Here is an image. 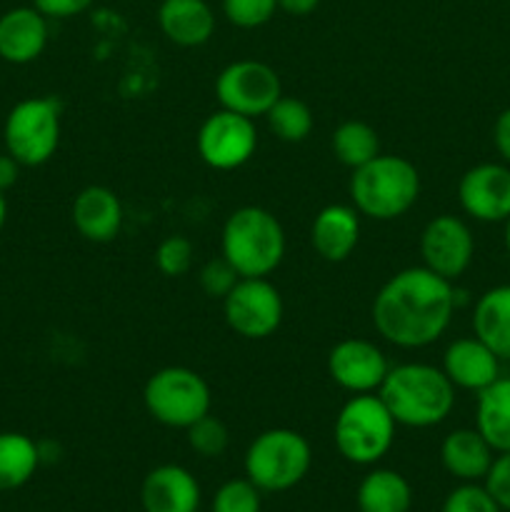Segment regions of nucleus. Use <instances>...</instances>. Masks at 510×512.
Masks as SVG:
<instances>
[{"label": "nucleus", "instance_id": "obj_18", "mask_svg": "<svg viewBox=\"0 0 510 512\" xmlns=\"http://www.w3.org/2000/svg\"><path fill=\"white\" fill-rule=\"evenodd\" d=\"M48 45V18L33 5H20L0 15V58L10 65H28Z\"/></svg>", "mask_w": 510, "mask_h": 512}, {"label": "nucleus", "instance_id": "obj_36", "mask_svg": "<svg viewBox=\"0 0 510 512\" xmlns=\"http://www.w3.org/2000/svg\"><path fill=\"white\" fill-rule=\"evenodd\" d=\"M493 145L495 150H498L500 160H503L505 165H510V108H505L503 113L495 118Z\"/></svg>", "mask_w": 510, "mask_h": 512}, {"label": "nucleus", "instance_id": "obj_8", "mask_svg": "<svg viewBox=\"0 0 510 512\" xmlns=\"http://www.w3.org/2000/svg\"><path fill=\"white\" fill-rule=\"evenodd\" d=\"M60 103L48 95L25 98L10 108L3 125L5 153L13 155L23 168L45 165L60 145Z\"/></svg>", "mask_w": 510, "mask_h": 512}, {"label": "nucleus", "instance_id": "obj_19", "mask_svg": "<svg viewBox=\"0 0 510 512\" xmlns=\"http://www.w3.org/2000/svg\"><path fill=\"white\" fill-rule=\"evenodd\" d=\"M360 243V213L353 205H325L310 225V245L328 263H343Z\"/></svg>", "mask_w": 510, "mask_h": 512}, {"label": "nucleus", "instance_id": "obj_10", "mask_svg": "<svg viewBox=\"0 0 510 512\" xmlns=\"http://www.w3.org/2000/svg\"><path fill=\"white\" fill-rule=\"evenodd\" d=\"M223 315L240 338L265 340L278 333L283 323V295L268 278H240L223 298Z\"/></svg>", "mask_w": 510, "mask_h": 512}, {"label": "nucleus", "instance_id": "obj_32", "mask_svg": "<svg viewBox=\"0 0 510 512\" xmlns=\"http://www.w3.org/2000/svg\"><path fill=\"white\" fill-rule=\"evenodd\" d=\"M440 512H503L485 485L463 483L453 488L445 498Z\"/></svg>", "mask_w": 510, "mask_h": 512}, {"label": "nucleus", "instance_id": "obj_33", "mask_svg": "<svg viewBox=\"0 0 510 512\" xmlns=\"http://www.w3.org/2000/svg\"><path fill=\"white\" fill-rule=\"evenodd\" d=\"M238 280H240V275L235 273V268L223 258V255H220V258L208 260V263H205L198 273L200 290H203V293L213 300H223L225 295L235 288V283H238Z\"/></svg>", "mask_w": 510, "mask_h": 512}, {"label": "nucleus", "instance_id": "obj_7", "mask_svg": "<svg viewBox=\"0 0 510 512\" xmlns=\"http://www.w3.org/2000/svg\"><path fill=\"white\" fill-rule=\"evenodd\" d=\"M143 403L150 418L165 428L188 430L210 413L213 393L208 380L185 365L155 370L143 388Z\"/></svg>", "mask_w": 510, "mask_h": 512}, {"label": "nucleus", "instance_id": "obj_11", "mask_svg": "<svg viewBox=\"0 0 510 512\" xmlns=\"http://www.w3.org/2000/svg\"><path fill=\"white\" fill-rule=\"evenodd\" d=\"M195 148L208 168L223 170V173L243 168L258 150L255 120L233 110H215L200 123Z\"/></svg>", "mask_w": 510, "mask_h": 512}, {"label": "nucleus", "instance_id": "obj_29", "mask_svg": "<svg viewBox=\"0 0 510 512\" xmlns=\"http://www.w3.org/2000/svg\"><path fill=\"white\" fill-rule=\"evenodd\" d=\"M263 493L248 478L225 480L215 493L210 512H260Z\"/></svg>", "mask_w": 510, "mask_h": 512}, {"label": "nucleus", "instance_id": "obj_31", "mask_svg": "<svg viewBox=\"0 0 510 512\" xmlns=\"http://www.w3.org/2000/svg\"><path fill=\"white\" fill-rule=\"evenodd\" d=\"M278 10V0H223V15L230 25L243 30L263 28Z\"/></svg>", "mask_w": 510, "mask_h": 512}, {"label": "nucleus", "instance_id": "obj_25", "mask_svg": "<svg viewBox=\"0 0 510 512\" xmlns=\"http://www.w3.org/2000/svg\"><path fill=\"white\" fill-rule=\"evenodd\" d=\"M40 463V445L30 435L0 433V493L28 485Z\"/></svg>", "mask_w": 510, "mask_h": 512}, {"label": "nucleus", "instance_id": "obj_17", "mask_svg": "<svg viewBox=\"0 0 510 512\" xmlns=\"http://www.w3.org/2000/svg\"><path fill=\"white\" fill-rule=\"evenodd\" d=\"M75 230L90 243H110L123 230V203L105 185H88L80 190L70 208Z\"/></svg>", "mask_w": 510, "mask_h": 512}, {"label": "nucleus", "instance_id": "obj_9", "mask_svg": "<svg viewBox=\"0 0 510 512\" xmlns=\"http://www.w3.org/2000/svg\"><path fill=\"white\" fill-rule=\"evenodd\" d=\"M283 95L280 75L263 60H235L225 65L215 78V98L220 108L233 110L245 118H265Z\"/></svg>", "mask_w": 510, "mask_h": 512}, {"label": "nucleus", "instance_id": "obj_2", "mask_svg": "<svg viewBox=\"0 0 510 512\" xmlns=\"http://www.w3.org/2000/svg\"><path fill=\"white\" fill-rule=\"evenodd\" d=\"M393 420L405 428L425 430L445 423L455 408V385L443 368L403 363L388 370L378 390Z\"/></svg>", "mask_w": 510, "mask_h": 512}, {"label": "nucleus", "instance_id": "obj_6", "mask_svg": "<svg viewBox=\"0 0 510 512\" xmlns=\"http://www.w3.org/2000/svg\"><path fill=\"white\" fill-rule=\"evenodd\" d=\"M398 423L378 393L353 395L335 415L333 443L353 465H375L390 453Z\"/></svg>", "mask_w": 510, "mask_h": 512}, {"label": "nucleus", "instance_id": "obj_40", "mask_svg": "<svg viewBox=\"0 0 510 512\" xmlns=\"http://www.w3.org/2000/svg\"><path fill=\"white\" fill-rule=\"evenodd\" d=\"M503 240H505V250H508V255H510V218L505 220V235H503Z\"/></svg>", "mask_w": 510, "mask_h": 512}, {"label": "nucleus", "instance_id": "obj_21", "mask_svg": "<svg viewBox=\"0 0 510 512\" xmlns=\"http://www.w3.org/2000/svg\"><path fill=\"white\" fill-rule=\"evenodd\" d=\"M495 460V450L475 428L450 430L440 443V463L445 473L460 483H480Z\"/></svg>", "mask_w": 510, "mask_h": 512}, {"label": "nucleus", "instance_id": "obj_12", "mask_svg": "<svg viewBox=\"0 0 510 512\" xmlns=\"http://www.w3.org/2000/svg\"><path fill=\"white\" fill-rule=\"evenodd\" d=\"M475 255L473 230L458 215H435L420 233V258L428 270L445 280H458Z\"/></svg>", "mask_w": 510, "mask_h": 512}, {"label": "nucleus", "instance_id": "obj_20", "mask_svg": "<svg viewBox=\"0 0 510 512\" xmlns=\"http://www.w3.org/2000/svg\"><path fill=\"white\" fill-rule=\"evenodd\" d=\"M158 25L170 43L180 48H200L215 33V13L208 0H163Z\"/></svg>", "mask_w": 510, "mask_h": 512}, {"label": "nucleus", "instance_id": "obj_30", "mask_svg": "<svg viewBox=\"0 0 510 512\" xmlns=\"http://www.w3.org/2000/svg\"><path fill=\"white\" fill-rule=\"evenodd\" d=\"M193 243L185 235H168L155 248V265L165 278H183L193 268Z\"/></svg>", "mask_w": 510, "mask_h": 512}, {"label": "nucleus", "instance_id": "obj_1", "mask_svg": "<svg viewBox=\"0 0 510 512\" xmlns=\"http://www.w3.org/2000/svg\"><path fill=\"white\" fill-rule=\"evenodd\" d=\"M458 303L450 280L425 265L390 275L373 300L375 333L403 350L428 348L450 328Z\"/></svg>", "mask_w": 510, "mask_h": 512}, {"label": "nucleus", "instance_id": "obj_35", "mask_svg": "<svg viewBox=\"0 0 510 512\" xmlns=\"http://www.w3.org/2000/svg\"><path fill=\"white\" fill-rule=\"evenodd\" d=\"M33 8H38L45 18L65 20L85 13L93 5V0H30Z\"/></svg>", "mask_w": 510, "mask_h": 512}, {"label": "nucleus", "instance_id": "obj_37", "mask_svg": "<svg viewBox=\"0 0 510 512\" xmlns=\"http://www.w3.org/2000/svg\"><path fill=\"white\" fill-rule=\"evenodd\" d=\"M20 168L23 165L13 158L10 153H0V190H10L20 178Z\"/></svg>", "mask_w": 510, "mask_h": 512}, {"label": "nucleus", "instance_id": "obj_24", "mask_svg": "<svg viewBox=\"0 0 510 512\" xmlns=\"http://www.w3.org/2000/svg\"><path fill=\"white\" fill-rule=\"evenodd\" d=\"M355 500L360 512H410L413 488L398 470L375 468L360 480Z\"/></svg>", "mask_w": 510, "mask_h": 512}, {"label": "nucleus", "instance_id": "obj_14", "mask_svg": "<svg viewBox=\"0 0 510 512\" xmlns=\"http://www.w3.org/2000/svg\"><path fill=\"white\" fill-rule=\"evenodd\" d=\"M390 363L383 350L365 338H345L328 353V375L338 388L353 395L378 393Z\"/></svg>", "mask_w": 510, "mask_h": 512}, {"label": "nucleus", "instance_id": "obj_16", "mask_svg": "<svg viewBox=\"0 0 510 512\" xmlns=\"http://www.w3.org/2000/svg\"><path fill=\"white\" fill-rule=\"evenodd\" d=\"M500 363L503 360L488 348L480 338H458L445 348L443 353V373L448 375L455 390H468L480 393L490 383L500 378Z\"/></svg>", "mask_w": 510, "mask_h": 512}, {"label": "nucleus", "instance_id": "obj_38", "mask_svg": "<svg viewBox=\"0 0 510 512\" xmlns=\"http://www.w3.org/2000/svg\"><path fill=\"white\" fill-rule=\"evenodd\" d=\"M318 5L320 0H278V10H283L288 15H298V18L310 15Z\"/></svg>", "mask_w": 510, "mask_h": 512}, {"label": "nucleus", "instance_id": "obj_5", "mask_svg": "<svg viewBox=\"0 0 510 512\" xmlns=\"http://www.w3.org/2000/svg\"><path fill=\"white\" fill-rule=\"evenodd\" d=\"M245 478L260 493H285L300 485L313 465V450L305 435L290 428H270L255 435L245 450Z\"/></svg>", "mask_w": 510, "mask_h": 512}, {"label": "nucleus", "instance_id": "obj_23", "mask_svg": "<svg viewBox=\"0 0 510 512\" xmlns=\"http://www.w3.org/2000/svg\"><path fill=\"white\" fill-rule=\"evenodd\" d=\"M475 430L488 440L495 453L510 450V378L500 375L495 383L475 393Z\"/></svg>", "mask_w": 510, "mask_h": 512}, {"label": "nucleus", "instance_id": "obj_28", "mask_svg": "<svg viewBox=\"0 0 510 512\" xmlns=\"http://www.w3.org/2000/svg\"><path fill=\"white\" fill-rule=\"evenodd\" d=\"M188 445L195 455L200 458H220V455L228 450L230 433L225 428V423L215 415H203L200 420H195L188 430Z\"/></svg>", "mask_w": 510, "mask_h": 512}, {"label": "nucleus", "instance_id": "obj_39", "mask_svg": "<svg viewBox=\"0 0 510 512\" xmlns=\"http://www.w3.org/2000/svg\"><path fill=\"white\" fill-rule=\"evenodd\" d=\"M5 220H8V200H5V193L0 190V230L5 228Z\"/></svg>", "mask_w": 510, "mask_h": 512}, {"label": "nucleus", "instance_id": "obj_4", "mask_svg": "<svg viewBox=\"0 0 510 512\" xmlns=\"http://www.w3.org/2000/svg\"><path fill=\"white\" fill-rule=\"evenodd\" d=\"M350 203L363 218L388 220L403 218L420 195V173L403 155H375L350 175Z\"/></svg>", "mask_w": 510, "mask_h": 512}, {"label": "nucleus", "instance_id": "obj_13", "mask_svg": "<svg viewBox=\"0 0 510 512\" xmlns=\"http://www.w3.org/2000/svg\"><path fill=\"white\" fill-rule=\"evenodd\" d=\"M458 203L478 223H505L510 218V165L478 163L465 170Z\"/></svg>", "mask_w": 510, "mask_h": 512}, {"label": "nucleus", "instance_id": "obj_34", "mask_svg": "<svg viewBox=\"0 0 510 512\" xmlns=\"http://www.w3.org/2000/svg\"><path fill=\"white\" fill-rule=\"evenodd\" d=\"M483 485L488 488V493L493 495L495 503L510 512V450L495 453V460L493 465H490L488 475H485Z\"/></svg>", "mask_w": 510, "mask_h": 512}, {"label": "nucleus", "instance_id": "obj_15", "mask_svg": "<svg viewBox=\"0 0 510 512\" xmlns=\"http://www.w3.org/2000/svg\"><path fill=\"white\" fill-rule=\"evenodd\" d=\"M200 483L188 468L175 463L158 465L140 485V503L145 512H198Z\"/></svg>", "mask_w": 510, "mask_h": 512}, {"label": "nucleus", "instance_id": "obj_3", "mask_svg": "<svg viewBox=\"0 0 510 512\" xmlns=\"http://www.w3.org/2000/svg\"><path fill=\"white\" fill-rule=\"evenodd\" d=\"M285 230L270 210L243 205L228 215L220 233V255L240 278H268L285 258Z\"/></svg>", "mask_w": 510, "mask_h": 512}, {"label": "nucleus", "instance_id": "obj_27", "mask_svg": "<svg viewBox=\"0 0 510 512\" xmlns=\"http://www.w3.org/2000/svg\"><path fill=\"white\" fill-rule=\"evenodd\" d=\"M270 133L283 143H303L310 133H313V110L308 103L300 98H290V95H280L278 103L265 113Z\"/></svg>", "mask_w": 510, "mask_h": 512}, {"label": "nucleus", "instance_id": "obj_26", "mask_svg": "<svg viewBox=\"0 0 510 512\" xmlns=\"http://www.w3.org/2000/svg\"><path fill=\"white\" fill-rule=\"evenodd\" d=\"M333 155L350 170L370 163L375 155H380V138L373 125L363 120H345L333 130Z\"/></svg>", "mask_w": 510, "mask_h": 512}, {"label": "nucleus", "instance_id": "obj_22", "mask_svg": "<svg viewBox=\"0 0 510 512\" xmlns=\"http://www.w3.org/2000/svg\"><path fill=\"white\" fill-rule=\"evenodd\" d=\"M473 335L510 363V285H495L475 300Z\"/></svg>", "mask_w": 510, "mask_h": 512}]
</instances>
